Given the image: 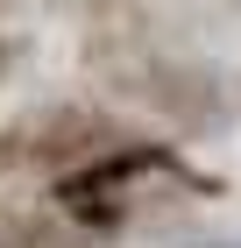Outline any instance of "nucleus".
<instances>
[{
    "mask_svg": "<svg viewBox=\"0 0 241 248\" xmlns=\"http://www.w3.org/2000/svg\"><path fill=\"white\" fill-rule=\"evenodd\" d=\"M93 71L107 78L113 99L142 107L156 128L185 135V142H220L241 128V78L220 57L156 50V43H99Z\"/></svg>",
    "mask_w": 241,
    "mask_h": 248,
    "instance_id": "1",
    "label": "nucleus"
},
{
    "mask_svg": "<svg viewBox=\"0 0 241 248\" xmlns=\"http://www.w3.org/2000/svg\"><path fill=\"white\" fill-rule=\"evenodd\" d=\"M199 191H213V177H206L199 163H185L177 142H142V135H128V142H113L107 156L78 163L71 177H50V206L71 213L78 227H93L99 241H113V234L149 227L156 213L185 206Z\"/></svg>",
    "mask_w": 241,
    "mask_h": 248,
    "instance_id": "2",
    "label": "nucleus"
},
{
    "mask_svg": "<svg viewBox=\"0 0 241 248\" xmlns=\"http://www.w3.org/2000/svg\"><path fill=\"white\" fill-rule=\"evenodd\" d=\"M128 121H113L93 99H43L29 114L0 121V170H43V177H71L78 163L107 156L113 142H128Z\"/></svg>",
    "mask_w": 241,
    "mask_h": 248,
    "instance_id": "3",
    "label": "nucleus"
},
{
    "mask_svg": "<svg viewBox=\"0 0 241 248\" xmlns=\"http://www.w3.org/2000/svg\"><path fill=\"white\" fill-rule=\"evenodd\" d=\"M0 248H107L93 227H78L71 213H0Z\"/></svg>",
    "mask_w": 241,
    "mask_h": 248,
    "instance_id": "4",
    "label": "nucleus"
},
{
    "mask_svg": "<svg viewBox=\"0 0 241 248\" xmlns=\"http://www.w3.org/2000/svg\"><path fill=\"white\" fill-rule=\"evenodd\" d=\"M21 64H29V36H7V29H0V85H15Z\"/></svg>",
    "mask_w": 241,
    "mask_h": 248,
    "instance_id": "5",
    "label": "nucleus"
},
{
    "mask_svg": "<svg viewBox=\"0 0 241 248\" xmlns=\"http://www.w3.org/2000/svg\"><path fill=\"white\" fill-rule=\"evenodd\" d=\"M199 248H241V241H199Z\"/></svg>",
    "mask_w": 241,
    "mask_h": 248,
    "instance_id": "6",
    "label": "nucleus"
}]
</instances>
